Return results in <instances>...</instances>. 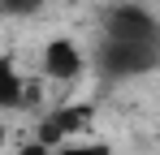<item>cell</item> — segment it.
Wrapping results in <instances>:
<instances>
[{"label":"cell","mask_w":160,"mask_h":155,"mask_svg":"<svg viewBox=\"0 0 160 155\" xmlns=\"http://www.w3.org/2000/svg\"><path fill=\"white\" fill-rule=\"evenodd\" d=\"M95 60L108 78H138L160 65V17L143 4H112L100 22Z\"/></svg>","instance_id":"1"},{"label":"cell","mask_w":160,"mask_h":155,"mask_svg":"<svg viewBox=\"0 0 160 155\" xmlns=\"http://www.w3.org/2000/svg\"><path fill=\"white\" fill-rule=\"evenodd\" d=\"M39 69H43V78H52V82H78L87 73V56H82V48L69 35H52L43 43V52H39Z\"/></svg>","instance_id":"2"},{"label":"cell","mask_w":160,"mask_h":155,"mask_svg":"<svg viewBox=\"0 0 160 155\" xmlns=\"http://www.w3.org/2000/svg\"><path fill=\"white\" fill-rule=\"evenodd\" d=\"M87 125H91L87 103H74V108H48V112L35 121V138H39V142H48V147L56 151V147L74 142Z\"/></svg>","instance_id":"3"},{"label":"cell","mask_w":160,"mask_h":155,"mask_svg":"<svg viewBox=\"0 0 160 155\" xmlns=\"http://www.w3.org/2000/svg\"><path fill=\"white\" fill-rule=\"evenodd\" d=\"M0 103H4L9 112H22V108L30 103V82L13 69V60L0 65Z\"/></svg>","instance_id":"4"},{"label":"cell","mask_w":160,"mask_h":155,"mask_svg":"<svg viewBox=\"0 0 160 155\" xmlns=\"http://www.w3.org/2000/svg\"><path fill=\"white\" fill-rule=\"evenodd\" d=\"M56 155H117L108 142H65V147H56Z\"/></svg>","instance_id":"5"},{"label":"cell","mask_w":160,"mask_h":155,"mask_svg":"<svg viewBox=\"0 0 160 155\" xmlns=\"http://www.w3.org/2000/svg\"><path fill=\"white\" fill-rule=\"evenodd\" d=\"M0 9H4L9 17H30V13L43 9V0H0Z\"/></svg>","instance_id":"6"},{"label":"cell","mask_w":160,"mask_h":155,"mask_svg":"<svg viewBox=\"0 0 160 155\" xmlns=\"http://www.w3.org/2000/svg\"><path fill=\"white\" fill-rule=\"evenodd\" d=\"M18 155H56V151L48 147V142H39V138H30V142H22V147H18Z\"/></svg>","instance_id":"7"}]
</instances>
